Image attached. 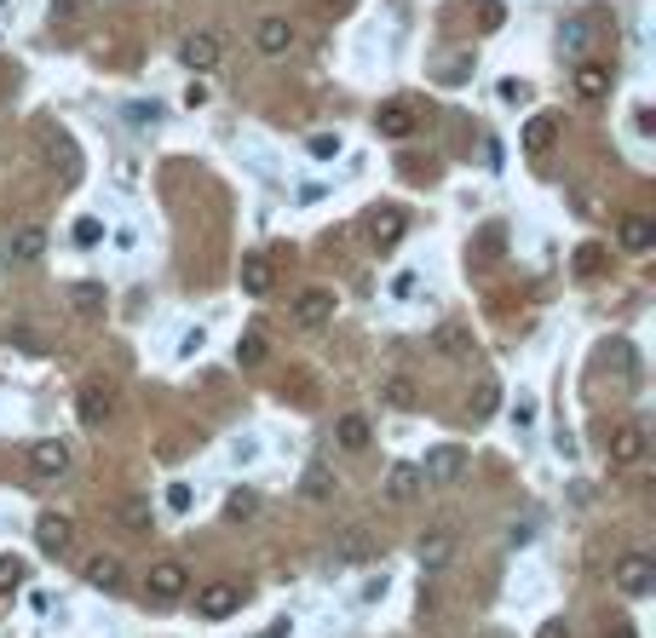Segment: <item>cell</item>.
<instances>
[{
  "mask_svg": "<svg viewBox=\"0 0 656 638\" xmlns=\"http://www.w3.org/2000/svg\"><path fill=\"white\" fill-rule=\"evenodd\" d=\"M610 581H616V593L645 598V593L656 587V558H651V552H628V558H616Z\"/></svg>",
  "mask_w": 656,
  "mask_h": 638,
  "instance_id": "obj_1",
  "label": "cell"
},
{
  "mask_svg": "<svg viewBox=\"0 0 656 638\" xmlns=\"http://www.w3.org/2000/svg\"><path fill=\"white\" fill-rule=\"evenodd\" d=\"M334 288H300L294 294V305H288V317H294V328H328L334 322Z\"/></svg>",
  "mask_w": 656,
  "mask_h": 638,
  "instance_id": "obj_2",
  "label": "cell"
},
{
  "mask_svg": "<svg viewBox=\"0 0 656 638\" xmlns=\"http://www.w3.org/2000/svg\"><path fill=\"white\" fill-rule=\"evenodd\" d=\"M421 466H409V460H398V466H386V483H380V501L386 506H409V501H421Z\"/></svg>",
  "mask_w": 656,
  "mask_h": 638,
  "instance_id": "obj_3",
  "label": "cell"
},
{
  "mask_svg": "<svg viewBox=\"0 0 656 638\" xmlns=\"http://www.w3.org/2000/svg\"><path fill=\"white\" fill-rule=\"evenodd\" d=\"M144 593L156 598V604H179V598L190 593V575H185V564H173V558L150 564V581H144Z\"/></svg>",
  "mask_w": 656,
  "mask_h": 638,
  "instance_id": "obj_4",
  "label": "cell"
},
{
  "mask_svg": "<svg viewBox=\"0 0 656 638\" xmlns=\"http://www.w3.org/2000/svg\"><path fill=\"white\" fill-rule=\"evenodd\" d=\"M179 58H185V69L208 75V69L225 58V41H219L213 29H196V35H185V41H179Z\"/></svg>",
  "mask_w": 656,
  "mask_h": 638,
  "instance_id": "obj_5",
  "label": "cell"
},
{
  "mask_svg": "<svg viewBox=\"0 0 656 638\" xmlns=\"http://www.w3.org/2000/svg\"><path fill=\"white\" fill-rule=\"evenodd\" d=\"M70 541H75V524L64 512H41V518H35V547L47 552V558H64Z\"/></svg>",
  "mask_w": 656,
  "mask_h": 638,
  "instance_id": "obj_6",
  "label": "cell"
},
{
  "mask_svg": "<svg viewBox=\"0 0 656 638\" xmlns=\"http://www.w3.org/2000/svg\"><path fill=\"white\" fill-rule=\"evenodd\" d=\"M593 46H599V18H593V12H576V18H564L559 52H570V58H587Z\"/></svg>",
  "mask_w": 656,
  "mask_h": 638,
  "instance_id": "obj_7",
  "label": "cell"
},
{
  "mask_svg": "<svg viewBox=\"0 0 656 638\" xmlns=\"http://www.w3.org/2000/svg\"><path fill=\"white\" fill-rule=\"evenodd\" d=\"M29 472H35V478H64V472H70V449H64L58 437L29 443Z\"/></svg>",
  "mask_w": 656,
  "mask_h": 638,
  "instance_id": "obj_8",
  "label": "cell"
},
{
  "mask_svg": "<svg viewBox=\"0 0 656 638\" xmlns=\"http://www.w3.org/2000/svg\"><path fill=\"white\" fill-rule=\"evenodd\" d=\"M461 472H467V449H455V443H444V449H432V455L421 460L426 483H455Z\"/></svg>",
  "mask_w": 656,
  "mask_h": 638,
  "instance_id": "obj_9",
  "label": "cell"
},
{
  "mask_svg": "<svg viewBox=\"0 0 656 638\" xmlns=\"http://www.w3.org/2000/svg\"><path fill=\"white\" fill-rule=\"evenodd\" d=\"M6 259H12V265H41V259H47V230L41 225L12 230V236H6Z\"/></svg>",
  "mask_w": 656,
  "mask_h": 638,
  "instance_id": "obj_10",
  "label": "cell"
},
{
  "mask_svg": "<svg viewBox=\"0 0 656 638\" xmlns=\"http://www.w3.org/2000/svg\"><path fill=\"white\" fill-rule=\"evenodd\" d=\"M236 604H242V593H236L231 581H213V587H202V593H196V610H202L208 621L236 616Z\"/></svg>",
  "mask_w": 656,
  "mask_h": 638,
  "instance_id": "obj_11",
  "label": "cell"
},
{
  "mask_svg": "<svg viewBox=\"0 0 656 638\" xmlns=\"http://www.w3.org/2000/svg\"><path fill=\"white\" fill-rule=\"evenodd\" d=\"M415 552H421V570H449L455 564V535L449 529H426Z\"/></svg>",
  "mask_w": 656,
  "mask_h": 638,
  "instance_id": "obj_12",
  "label": "cell"
},
{
  "mask_svg": "<svg viewBox=\"0 0 656 638\" xmlns=\"http://www.w3.org/2000/svg\"><path fill=\"white\" fill-rule=\"evenodd\" d=\"M254 46L265 52V58H282V52L294 46V23H288V18H259V29H254Z\"/></svg>",
  "mask_w": 656,
  "mask_h": 638,
  "instance_id": "obj_13",
  "label": "cell"
},
{
  "mask_svg": "<svg viewBox=\"0 0 656 638\" xmlns=\"http://www.w3.org/2000/svg\"><path fill=\"white\" fill-rule=\"evenodd\" d=\"M570 81H576V98L599 104V98L610 92V69H605V64H593V58H576V75H570Z\"/></svg>",
  "mask_w": 656,
  "mask_h": 638,
  "instance_id": "obj_14",
  "label": "cell"
},
{
  "mask_svg": "<svg viewBox=\"0 0 656 638\" xmlns=\"http://www.w3.org/2000/svg\"><path fill=\"white\" fill-rule=\"evenodd\" d=\"M271 282H277V265H271V253H242V288L254 299L271 294Z\"/></svg>",
  "mask_w": 656,
  "mask_h": 638,
  "instance_id": "obj_15",
  "label": "cell"
},
{
  "mask_svg": "<svg viewBox=\"0 0 656 638\" xmlns=\"http://www.w3.org/2000/svg\"><path fill=\"white\" fill-rule=\"evenodd\" d=\"M47 161H52V173H64V184L81 179V150H75L70 133H52L47 138Z\"/></svg>",
  "mask_w": 656,
  "mask_h": 638,
  "instance_id": "obj_16",
  "label": "cell"
},
{
  "mask_svg": "<svg viewBox=\"0 0 656 638\" xmlns=\"http://www.w3.org/2000/svg\"><path fill=\"white\" fill-rule=\"evenodd\" d=\"M369 230H375L369 242H375L380 253H392L403 242V213H398V207H375V213H369Z\"/></svg>",
  "mask_w": 656,
  "mask_h": 638,
  "instance_id": "obj_17",
  "label": "cell"
},
{
  "mask_svg": "<svg viewBox=\"0 0 656 638\" xmlns=\"http://www.w3.org/2000/svg\"><path fill=\"white\" fill-rule=\"evenodd\" d=\"M639 455H645V432L639 426H616L610 432V460L616 466H639Z\"/></svg>",
  "mask_w": 656,
  "mask_h": 638,
  "instance_id": "obj_18",
  "label": "cell"
},
{
  "mask_svg": "<svg viewBox=\"0 0 656 638\" xmlns=\"http://www.w3.org/2000/svg\"><path fill=\"white\" fill-rule=\"evenodd\" d=\"M375 133H380V138H409V133H415V115H409V104H380V110H375Z\"/></svg>",
  "mask_w": 656,
  "mask_h": 638,
  "instance_id": "obj_19",
  "label": "cell"
},
{
  "mask_svg": "<svg viewBox=\"0 0 656 638\" xmlns=\"http://www.w3.org/2000/svg\"><path fill=\"white\" fill-rule=\"evenodd\" d=\"M70 311L75 317H104V282H70Z\"/></svg>",
  "mask_w": 656,
  "mask_h": 638,
  "instance_id": "obj_20",
  "label": "cell"
},
{
  "mask_svg": "<svg viewBox=\"0 0 656 638\" xmlns=\"http://www.w3.org/2000/svg\"><path fill=\"white\" fill-rule=\"evenodd\" d=\"M87 581H93V587H104V593H116L121 581H127V570H121L116 552H98V558H87Z\"/></svg>",
  "mask_w": 656,
  "mask_h": 638,
  "instance_id": "obj_21",
  "label": "cell"
},
{
  "mask_svg": "<svg viewBox=\"0 0 656 638\" xmlns=\"http://www.w3.org/2000/svg\"><path fill=\"white\" fill-rule=\"evenodd\" d=\"M334 437H340V449H346V455H357V449H369V420H363V414H340V420H334Z\"/></svg>",
  "mask_w": 656,
  "mask_h": 638,
  "instance_id": "obj_22",
  "label": "cell"
},
{
  "mask_svg": "<svg viewBox=\"0 0 656 638\" xmlns=\"http://www.w3.org/2000/svg\"><path fill=\"white\" fill-rule=\"evenodd\" d=\"M622 248L628 253H651L656 248V225L645 219V213H628V219H622Z\"/></svg>",
  "mask_w": 656,
  "mask_h": 638,
  "instance_id": "obj_23",
  "label": "cell"
},
{
  "mask_svg": "<svg viewBox=\"0 0 656 638\" xmlns=\"http://www.w3.org/2000/svg\"><path fill=\"white\" fill-rule=\"evenodd\" d=\"M75 414L87 420V426H104L110 414H116V403H110V391H98V386H87L81 397H75Z\"/></svg>",
  "mask_w": 656,
  "mask_h": 638,
  "instance_id": "obj_24",
  "label": "cell"
},
{
  "mask_svg": "<svg viewBox=\"0 0 656 638\" xmlns=\"http://www.w3.org/2000/svg\"><path fill=\"white\" fill-rule=\"evenodd\" d=\"M116 524L127 529V535H150L156 512H150V501H139V495H133V501H121V506H116Z\"/></svg>",
  "mask_w": 656,
  "mask_h": 638,
  "instance_id": "obj_25",
  "label": "cell"
},
{
  "mask_svg": "<svg viewBox=\"0 0 656 638\" xmlns=\"http://www.w3.org/2000/svg\"><path fill=\"white\" fill-rule=\"evenodd\" d=\"M553 138H559V115H536V121L524 127V138H518V144H524L530 156H541V150H553Z\"/></svg>",
  "mask_w": 656,
  "mask_h": 638,
  "instance_id": "obj_26",
  "label": "cell"
},
{
  "mask_svg": "<svg viewBox=\"0 0 656 638\" xmlns=\"http://www.w3.org/2000/svg\"><path fill=\"white\" fill-rule=\"evenodd\" d=\"M334 489H340V483H334V472H328V466H311V472H305V483H300V495L311 506L317 501H334Z\"/></svg>",
  "mask_w": 656,
  "mask_h": 638,
  "instance_id": "obj_27",
  "label": "cell"
},
{
  "mask_svg": "<svg viewBox=\"0 0 656 638\" xmlns=\"http://www.w3.org/2000/svg\"><path fill=\"white\" fill-rule=\"evenodd\" d=\"M380 403L409 409V403H415V380H409V374H386V380H380Z\"/></svg>",
  "mask_w": 656,
  "mask_h": 638,
  "instance_id": "obj_28",
  "label": "cell"
},
{
  "mask_svg": "<svg viewBox=\"0 0 656 638\" xmlns=\"http://www.w3.org/2000/svg\"><path fill=\"white\" fill-rule=\"evenodd\" d=\"M570 271L582 276V282H587V276H599V271H605V248H599V242H582L576 259H570Z\"/></svg>",
  "mask_w": 656,
  "mask_h": 638,
  "instance_id": "obj_29",
  "label": "cell"
},
{
  "mask_svg": "<svg viewBox=\"0 0 656 638\" xmlns=\"http://www.w3.org/2000/svg\"><path fill=\"white\" fill-rule=\"evenodd\" d=\"M432 340H438V351H449V357H472V334H467V328H455V322L438 328Z\"/></svg>",
  "mask_w": 656,
  "mask_h": 638,
  "instance_id": "obj_30",
  "label": "cell"
},
{
  "mask_svg": "<svg viewBox=\"0 0 656 638\" xmlns=\"http://www.w3.org/2000/svg\"><path fill=\"white\" fill-rule=\"evenodd\" d=\"M334 558H346V564H363V558H369V535H357V529H346V535L334 541Z\"/></svg>",
  "mask_w": 656,
  "mask_h": 638,
  "instance_id": "obj_31",
  "label": "cell"
},
{
  "mask_svg": "<svg viewBox=\"0 0 656 638\" xmlns=\"http://www.w3.org/2000/svg\"><path fill=\"white\" fill-rule=\"evenodd\" d=\"M236 363H242V368H259V363H265V334H254V328H248V334L236 340Z\"/></svg>",
  "mask_w": 656,
  "mask_h": 638,
  "instance_id": "obj_32",
  "label": "cell"
},
{
  "mask_svg": "<svg viewBox=\"0 0 656 638\" xmlns=\"http://www.w3.org/2000/svg\"><path fill=\"white\" fill-rule=\"evenodd\" d=\"M501 248H507V230H501V225H484V230H478V259H484V265H490Z\"/></svg>",
  "mask_w": 656,
  "mask_h": 638,
  "instance_id": "obj_33",
  "label": "cell"
},
{
  "mask_svg": "<svg viewBox=\"0 0 656 638\" xmlns=\"http://www.w3.org/2000/svg\"><path fill=\"white\" fill-rule=\"evenodd\" d=\"M254 512H259V495H254V489H236V495H231V512H225V518H231V524H248Z\"/></svg>",
  "mask_w": 656,
  "mask_h": 638,
  "instance_id": "obj_34",
  "label": "cell"
},
{
  "mask_svg": "<svg viewBox=\"0 0 656 638\" xmlns=\"http://www.w3.org/2000/svg\"><path fill=\"white\" fill-rule=\"evenodd\" d=\"M305 150H311L317 161H334V156H340V133H311V138H305Z\"/></svg>",
  "mask_w": 656,
  "mask_h": 638,
  "instance_id": "obj_35",
  "label": "cell"
},
{
  "mask_svg": "<svg viewBox=\"0 0 656 638\" xmlns=\"http://www.w3.org/2000/svg\"><path fill=\"white\" fill-rule=\"evenodd\" d=\"M495 403H501V391H495V380H484V386H478V397H472V420H490Z\"/></svg>",
  "mask_w": 656,
  "mask_h": 638,
  "instance_id": "obj_36",
  "label": "cell"
},
{
  "mask_svg": "<svg viewBox=\"0 0 656 638\" xmlns=\"http://www.w3.org/2000/svg\"><path fill=\"white\" fill-rule=\"evenodd\" d=\"M24 564H18V558H0V593H18V587H24Z\"/></svg>",
  "mask_w": 656,
  "mask_h": 638,
  "instance_id": "obj_37",
  "label": "cell"
},
{
  "mask_svg": "<svg viewBox=\"0 0 656 638\" xmlns=\"http://www.w3.org/2000/svg\"><path fill=\"white\" fill-rule=\"evenodd\" d=\"M75 242H81V248H98V242H104V225H98V219H75Z\"/></svg>",
  "mask_w": 656,
  "mask_h": 638,
  "instance_id": "obj_38",
  "label": "cell"
},
{
  "mask_svg": "<svg viewBox=\"0 0 656 638\" xmlns=\"http://www.w3.org/2000/svg\"><path fill=\"white\" fill-rule=\"evenodd\" d=\"M202 345H208V334H202V328H190L185 340H179V357H196V351H202Z\"/></svg>",
  "mask_w": 656,
  "mask_h": 638,
  "instance_id": "obj_39",
  "label": "cell"
},
{
  "mask_svg": "<svg viewBox=\"0 0 656 638\" xmlns=\"http://www.w3.org/2000/svg\"><path fill=\"white\" fill-rule=\"evenodd\" d=\"M501 98H507V104H524V98H530V87H524V81H501Z\"/></svg>",
  "mask_w": 656,
  "mask_h": 638,
  "instance_id": "obj_40",
  "label": "cell"
},
{
  "mask_svg": "<svg viewBox=\"0 0 656 638\" xmlns=\"http://www.w3.org/2000/svg\"><path fill=\"white\" fill-rule=\"evenodd\" d=\"M513 420H518V426H530V420H536V397H518V409H513Z\"/></svg>",
  "mask_w": 656,
  "mask_h": 638,
  "instance_id": "obj_41",
  "label": "cell"
},
{
  "mask_svg": "<svg viewBox=\"0 0 656 638\" xmlns=\"http://www.w3.org/2000/svg\"><path fill=\"white\" fill-rule=\"evenodd\" d=\"M185 104H190V110H202V104H208V87H202V81H190V87H185Z\"/></svg>",
  "mask_w": 656,
  "mask_h": 638,
  "instance_id": "obj_42",
  "label": "cell"
},
{
  "mask_svg": "<svg viewBox=\"0 0 656 638\" xmlns=\"http://www.w3.org/2000/svg\"><path fill=\"white\" fill-rule=\"evenodd\" d=\"M167 506H173V512H185V506H190V489H185V483H173V489H167Z\"/></svg>",
  "mask_w": 656,
  "mask_h": 638,
  "instance_id": "obj_43",
  "label": "cell"
},
{
  "mask_svg": "<svg viewBox=\"0 0 656 638\" xmlns=\"http://www.w3.org/2000/svg\"><path fill=\"white\" fill-rule=\"evenodd\" d=\"M501 18H507V12H501V0H484V29H501Z\"/></svg>",
  "mask_w": 656,
  "mask_h": 638,
  "instance_id": "obj_44",
  "label": "cell"
},
{
  "mask_svg": "<svg viewBox=\"0 0 656 638\" xmlns=\"http://www.w3.org/2000/svg\"><path fill=\"white\" fill-rule=\"evenodd\" d=\"M18 345H24V351H35V357L47 351V340H41V334H29V328H18Z\"/></svg>",
  "mask_w": 656,
  "mask_h": 638,
  "instance_id": "obj_45",
  "label": "cell"
},
{
  "mask_svg": "<svg viewBox=\"0 0 656 638\" xmlns=\"http://www.w3.org/2000/svg\"><path fill=\"white\" fill-rule=\"evenodd\" d=\"M81 12V0H52V18H75Z\"/></svg>",
  "mask_w": 656,
  "mask_h": 638,
  "instance_id": "obj_46",
  "label": "cell"
},
{
  "mask_svg": "<svg viewBox=\"0 0 656 638\" xmlns=\"http://www.w3.org/2000/svg\"><path fill=\"white\" fill-rule=\"evenodd\" d=\"M536 638H570V627H564V621H541Z\"/></svg>",
  "mask_w": 656,
  "mask_h": 638,
  "instance_id": "obj_47",
  "label": "cell"
},
{
  "mask_svg": "<svg viewBox=\"0 0 656 638\" xmlns=\"http://www.w3.org/2000/svg\"><path fill=\"white\" fill-rule=\"evenodd\" d=\"M265 638H288V621H271V627H265Z\"/></svg>",
  "mask_w": 656,
  "mask_h": 638,
  "instance_id": "obj_48",
  "label": "cell"
},
{
  "mask_svg": "<svg viewBox=\"0 0 656 638\" xmlns=\"http://www.w3.org/2000/svg\"><path fill=\"white\" fill-rule=\"evenodd\" d=\"M605 638H639V633H633V627H616V633H605Z\"/></svg>",
  "mask_w": 656,
  "mask_h": 638,
  "instance_id": "obj_49",
  "label": "cell"
}]
</instances>
